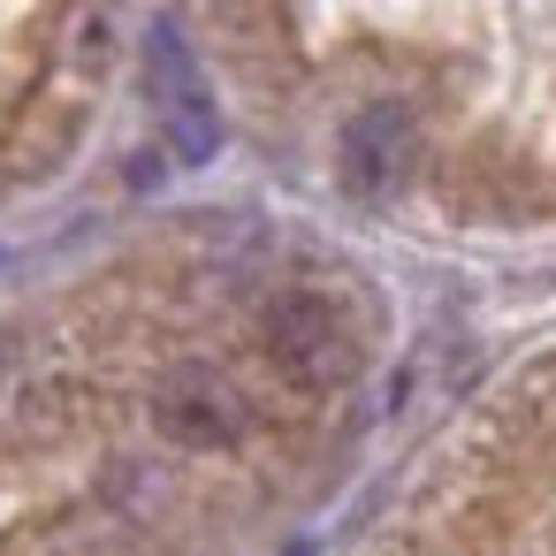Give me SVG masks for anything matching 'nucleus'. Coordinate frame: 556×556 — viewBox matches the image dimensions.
Returning <instances> with one entry per match:
<instances>
[{
    "label": "nucleus",
    "mask_w": 556,
    "mask_h": 556,
    "mask_svg": "<svg viewBox=\"0 0 556 556\" xmlns=\"http://www.w3.org/2000/svg\"><path fill=\"white\" fill-rule=\"evenodd\" d=\"M153 92H161V123H168L176 161H214V138H222L214 100H206V85H199V70H191L176 31H153Z\"/></svg>",
    "instance_id": "nucleus-1"
},
{
    "label": "nucleus",
    "mask_w": 556,
    "mask_h": 556,
    "mask_svg": "<svg viewBox=\"0 0 556 556\" xmlns=\"http://www.w3.org/2000/svg\"><path fill=\"white\" fill-rule=\"evenodd\" d=\"M153 419H161V434H176V442H191V450H214V442H229V434L244 427V404H237V389H229L222 374L184 366V374L161 381Z\"/></svg>",
    "instance_id": "nucleus-2"
},
{
    "label": "nucleus",
    "mask_w": 556,
    "mask_h": 556,
    "mask_svg": "<svg viewBox=\"0 0 556 556\" xmlns=\"http://www.w3.org/2000/svg\"><path fill=\"white\" fill-rule=\"evenodd\" d=\"M267 343H275V358L298 366V374H336V366H343V336H336V313H328L320 298H282V305L267 313Z\"/></svg>",
    "instance_id": "nucleus-3"
},
{
    "label": "nucleus",
    "mask_w": 556,
    "mask_h": 556,
    "mask_svg": "<svg viewBox=\"0 0 556 556\" xmlns=\"http://www.w3.org/2000/svg\"><path fill=\"white\" fill-rule=\"evenodd\" d=\"M290 556H313V548H290Z\"/></svg>",
    "instance_id": "nucleus-4"
}]
</instances>
